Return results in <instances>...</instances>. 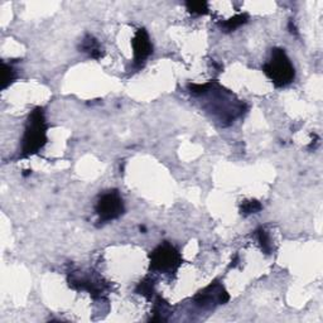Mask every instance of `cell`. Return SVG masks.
Listing matches in <instances>:
<instances>
[{"label": "cell", "instance_id": "obj_4", "mask_svg": "<svg viewBox=\"0 0 323 323\" xmlns=\"http://www.w3.org/2000/svg\"><path fill=\"white\" fill-rule=\"evenodd\" d=\"M124 202L116 189L104 193L96 203L95 211L99 216V222L106 223L119 218L124 213Z\"/></svg>", "mask_w": 323, "mask_h": 323}, {"label": "cell", "instance_id": "obj_5", "mask_svg": "<svg viewBox=\"0 0 323 323\" xmlns=\"http://www.w3.org/2000/svg\"><path fill=\"white\" fill-rule=\"evenodd\" d=\"M229 299H230V296L225 290V288L218 283L211 284L195 297V302L203 308H207V307L210 308L215 304H225L228 303Z\"/></svg>", "mask_w": 323, "mask_h": 323}, {"label": "cell", "instance_id": "obj_12", "mask_svg": "<svg viewBox=\"0 0 323 323\" xmlns=\"http://www.w3.org/2000/svg\"><path fill=\"white\" fill-rule=\"evenodd\" d=\"M263 206L262 203L256 200H247V201H244L240 206V213L244 216H249L252 215V213H257L259 211H262Z\"/></svg>", "mask_w": 323, "mask_h": 323}, {"label": "cell", "instance_id": "obj_10", "mask_svg": "<svg viewBox=\"0 0 323 323\" xmlns=\"http://www.w3.org/2000/svg\"><path fill=\"white\" fill-rule=\"evenodd\" d=\"M135 293L140 294V296L148 299L152 298L153 294H154V280L150 279V278H145L144 280L138 284V286L135 288Z\"/></svg>", "mask_w": 323, "mask_h": 323}, {"label": "cell", "instance_id": "obj_16", "mask_svg": "<svg viewBox=\"0 0 323 323\" xmlns=\"http://www.w3.org/2000/svg\"><path fill=\"white\" fill-rule=\"evenodd\" d=\"M238 264H239V256H235V259H234L233 262H231L230 267H231V268H235Z\"/></svg>", "mask_w": 323, "mask_h": 323}, {"label": "cell", "instance_id": "obj_6", "mask_svg": "<svg viewBox=\"0 0 323 323\" xmlns=\"http://www.w3.org/2000/svg\"><path fill=\"white\" fill-rule=\"evenodd\" d=\"M132 46L133 52H134V64L137 67H142L153 52V46L150 43L149 36H148L144 28H140L137 30L132 41Z\"/></svg>", "mask_w": 323, "mask_h": 323}, {"label": "cell", "instance_id": "obj_11", "mask_svg": "<svg viewBox=\"0 0 323 323\" xmlns=\"http://www.w3.org/2000/svg\"><path fill=\"white\" fill-rule=\"evenodd\" d=\"M17 77L14 69L10 64L2 62V90H5Z\"/></svg>", "mask_w": 323, "mask_h": 323}, {"label": "cell", "instance_id": "obj_1", "mask_svg": "<svg viewBox=\"0 0 323 323\" xmlns=\"http://www.w3.org/2000/svg\"><path fill=\"white\" fill-rule=\"evenodd\" d=\"M47 143V122L42 108H36L28 118L23 137L22 157L36 154Z\"/></svg>", "mask_w": 323, "mask_h": 323}, {"label": "cell", "instance_id": "obj_14", "mask_svg": "<svg viewBox=\"0 0 323 323\" xmlns=\"http://www.w3.org/2000/svg\"><path fill=\"white\" fill-rule=\"evenodd\" d=\"M187 10L195 15H205L208 13V4L206 2H187Z\"/></svg>", "mask_w": 323, "mask_h": 323}, {"label": "cell", "instance_id": "obj_15", "mask_svg": "<svg viewBox=\"0 0 323 323\" xmlns=\"http://www.w3.org/2000/svg\"><path fill=\"white\" fill-rule=\"evenodd\" d=\"M289 29H290V33L292 35H298V32H297V28H296V25L293 24V20H290V22H289Z\"/></svg>", "mask_w": 323, "mask_h": 323}, {"label": "cell", "instance_id": "obj_13", "mask_svg": "<svg viewBox=\"0 0 323 323\" xmlns=\"http://www.w3.org/2000/svg\"><path fill=\"white\" fill-rule=\"evenodd\" d=\"M256 238L257 241H259L260 246H262V250L265 252V254H270L272 252V242H270V238L268 235L267 231L263 228L257 229L256 230Z\"/></svg>", "mask_w": 323, "mask_h": 323}, {"label": "cell", "instance_id": "obj_8", "mask_svg": "<svg viewBox=\"0 0 323 323\" xmlns=\"http://www.w3.org/2000/svg\"><path fill=\"white\" fill-rule=\"evenodd\" d=\"M247 19H249V15H247L246 13H242V14L235 15V17L230 18V19H228L226 22H223L222 24H221V28H222V30L225 33L234 32V30H236L238 28H240L241 25H244L245 23L247 22Z\"/></svg>", "mask_w": 323, "mask_h": 323}, {"label": "cell", "instance_id": "obj_9", "mask_svg": "<svg viewBox=\"0 0 323 323\" xmlns=\"http://www.w3.org/2000/svg\"><path fill=\"white\" fill-rule=\"evenodd\" d=\"M153 318H150L152 322H166L167 317L166 314L169 313V306L166 301H164L162 297H158L157 301H155L154 309H153Z\"/></svg>", "mask_w": 323, "mask_h": 323}, {"label": "cell", "instance_id": "obj_7", "mask_svg": "<svg viewBox=\"0 0 323 323\" xmlns=\"http://www.w3.org/2000/svg\"><path fill=\"white\" fill-rule=\"evenodd\" d=\"M80 49L85 53H88V56L92 57V58L99 59L104 56V52L101 49L100 44H99L98 40L92 36L87 35L85 38L82 40V43H81Z\"/></svg>", "mask_w": 323, "mask_h": 323}, {"label": "cell", "instance_id": "obj_3", "mask_svg": "<svg viewBox=\"0 0 323 323\" xmlns=\"http://www.w3.org/2000/svg\"><path fill=\"white\" fill-rule=\"evenodd\" d=\"M149 257L150 270L164 273V274L176 273L182 264V256L178 250L168 242H164L155 247Z\"/></svg>", "mask_w": 323, "mask_h": 323}, {"label": "cell", "instance_id": "obj_2", "mask_svg": "<svg viewBox=\"0 0 323 323\" xmlns=\"http://www.w3.org/2000/svg\"><path fill=\"white\" fill-rule=\"evenodd\" d=\"M263 71L278 87L289 85L296 77L293 64L283 48L273 49L272 58L268 63L264 64Z\"/></svg>", "mask_w": 323, "mask_h": 323}]
</instances>
